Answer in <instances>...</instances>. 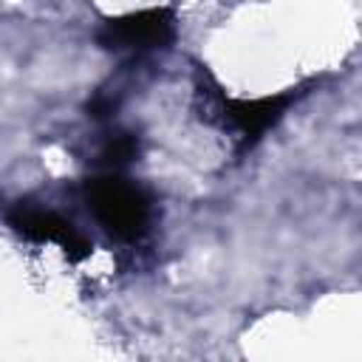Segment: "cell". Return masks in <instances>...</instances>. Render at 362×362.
Here are the masks:
<instances>
[{
	"label": "cell",
	"instance_id": "obj_1",
	"mask_svg": "<svg viewBox=\"0 0 362 362\" xmlns=\"http://www.w3.org/2000/svg\"><path fill=\"white\" fill-rule=\"evenodd\" d=\"M85 201L99 226L119 240H136L150 223V195L124 175L107 173L85 181Z\"/></svg>",
	"mask_w": 362,
	"mask_h": 362
},
{
	"label": "cell",
	"instance_id": "obj_2",
	"mask_svg": "<svg viewBox=\"0 0 362 362\" xmlns=\"http://www.w3.org/2000/svg\"><path fill=\"white\" fill-rule=\"evenodd\" d=\"M175 40V11L170 6L141 8L122 17H110L96 31V42L107 51H147L167 48Z\"/></svg>",
	"mask_w": 362,
	"mask_h": 362
},
{
	"label": "cell",
	"instance_id": "obj_3",
	"mask_svg": "<svg viewBox=\"0 0 362 362\" xmlns=\"http://www.w3.org/2000/svg\"><path fill=\"white\" fill-rule=\"evenodd\" d=\"M6 221L17 235L34 243H57L71 263H79L93 252V243L68 218L57 215L54 209H42L31 201H17L6 212Z\"/></svg>",
	"mask_w": 362,
	"mask_h": 362
},
{
	"label": "cell",
	"instance_id": "obj_4",
	"mask_svg": "<svg viewBox=\"0 0 362 362\" xmlns=\"http://www.w3.org/2000/svg\"><path fill=\"white\" fill-rule=\"evenodd\" d=\"M221 119L223 124L235 127L243 136V147L255 144L269 127L280 122L286 107L291 105V93H277V96H260V99H229L223 93H215Z\"/></svg>",
	"mask_w": 362,
	"mask_h": 362
},
{
	"label": "cell",
	"instance_id": "obj_5",
	"mask_svg": "<svg viewBox=\"0 0 362 362\" xmlns=\"http://www.w3.org/2000/svg\"><path fill=\"white\" fill-rule=\"evenodd\" d=\"M136 156H139V141H136L130 133H116V136H110V139L105 141L102 153H99V158H102L105 164H110V167H122V164L133 161Z\"/></svg>",
	"mask_w": 362,
	"mask_h": 362
}]
</instances>
